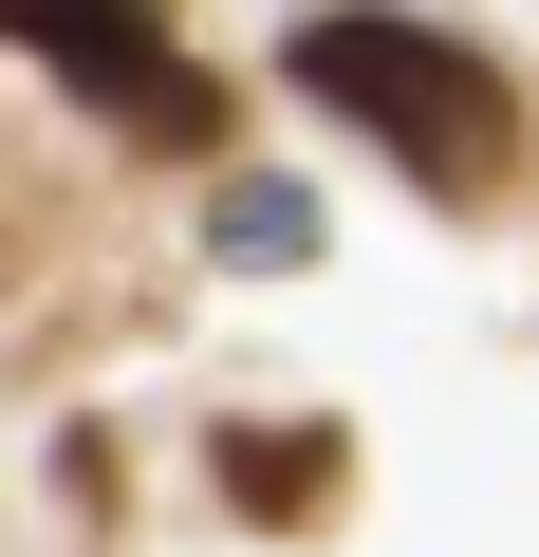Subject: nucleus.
<instances>
[{"label":"nucleus","instance_id":"f257e3e1","mask_svg":"<svg viewBox=\"0 0 539 557\" xmlns=\"http://www.w3.org/2000/svg\"><path fill=\"white\" fill-rule=\"evenodd\" d=\"M335 131H372L428 205H483L502 168H520V94H502V57H465V38H428V20H298V57H280Z\"/></svg>","mask_w":539,"mask_h":557},{"label":"nucleus","instance_id":"7ed1b4c3","mask_svg":"<svg viewBox=\"0 0 539 557\" xmlns=\"http://www.w3.org/2000/svg\"><path fill=\"white\" fill-rule=\"evenodd\" d=\"M223 502L242 520H335L354 502V446L335 428H223Z\"/></svg>","mask_w":539,"mask_h":557},{"label":"nucleus","instance_id":"f03ea898","mask_svg":"<svg viewBox=\"0 0 539 557\" xmlns=\"http://www.w3.org/2000/svg\"><path fill=\"white\" fill-rule=\"evenodd\" d=\"M0 38H20V57H57L131 149H205L223 131V94H205V57L149 20V0H0Z\"/></svg>","mask_w":539,"mask_h":557},{"label":"nucleus","instance_id":"20e7f679","mask_svg":"<svg viewBox=\"0 0 539 557\" xmlns=\"http://www.w3.org/2000/svg\"><path fill=\"white\" fill-rule=\"evenodd\" d=\"M298 242H317L298 186H223V260H298Z\"/></svg>","mask_w":539,"mask_h":557}]
</instances>
